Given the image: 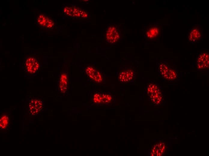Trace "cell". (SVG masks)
I'll use <instances>...</instances> for the list:
<instances>
[{
  "label": "cell",
  "mask_w": 209,
  "mask_h": 156,
  "mask_svg": "<svg viewBox=\"0 0 209 156\" xmlns=\"http://www.w3.org/2000/svg\"><path fill=\"white\" fill-rule=\"evenodd\" d=\"M145 92L151 104L160 106L163 104L164 94L158 83L152 82H147L146 85Z\"/></svg>",
  "instance_id": "cell-1"
},
{
  "label": "cell",
  "mask_w": 209,
  "mask_h": 156,
  "mask_svg": "<svg viewBox=\"0 0 209 156\" xmlns=\"http://www.w3.org/2000/svg\"><path fill=\"white\" fill-rule=\"evenodd\" d=\"M163 32V27L161 23H149L144 28V39L148 43L158 42L161 38Z\"/></svg>",
  "instance_id": "cell-2"
},
{
  "label": "cell",
  "mask_w": 209,
  "mask_h": 156,
  "mask_svg": "<svg viewBox=\"0 0 209 156\" xmlns=\"http://www.w3.org/2000/svg\"><path fill=\"white\" fill-rule=\"evenodd\" d=\"M63 11V14L69 18L86 20L89 18V12L77 5H65Z\"/></svg>",
  "instance_id": "cell-3"
},
{
  "label": "cell",
  "mask_w": 209,
  "mask_h": 156,
  "mask_svg": "<svg viewBox=\"0 0 209 156\" xmlns=\"http://www.w3.org/2000/svg\"><path fill=\"white\" fill-rule=\"evenodd\" d=\"M24 72L29 77L36 75L40 71L41 65L39 60L33 56L26 57L23 63Z\"/></svg>",
  "instance_id": "cell-4"
},
{
  "label": "cell",
  "mask_w": 209,
  "mask_h": 156,
  "mask_svg": "<svg viewBox=\"0 0 209 156\" xmlns=\"http://www.w3.org/2000/svg\"><path fill=\"white\" fill-rule=\"evenodd\" d=\"M121 37L120 30L118 26L113 23H110L105 29L104 40L110 44L117 43Z\"/></svg>",
  "instance_id": "cell-5"
},
{
  "label": "cell",
  "mask_w": 209,
  "mask_h": 156,
  "mask_svg": "<svg viewBox=\"0 0 209 156\" xmlns=\"http://www.w3.org/2000/svg\"><path fill=\"white\" fill-rule=\"evenodd\" d=\"M209 52L206 49H202L196 55L195 61L196 69L201 73L209 71Z\"/></svg>",
  "instance_id": "cell-6"
},
{
  "label": "cell",
  "mask_w": 209,
  "mask_h": 156,
  "mask_svg": "<svg viewBox=\"0 0 209 156\" xmlns=\"http://www.w3.org/2000/svg\"><path fill=\"white\" fill-rule=\"evenodd\" d=\"M188 42L192 44L203 40V27L201 24L193 25L188 29L186 36Z\"/></svg>",
  "instance_id": "cell-7"
},
{
  "label": "cell",
  "mask_w": 209,
  "mask_h": 156,
  "mask_svg": "<svg viewBox=\"0 0 209 156\" xmlns=\"http://www.w3.org/2000/svg\"><path fill=\"white\" fill-rule=\"evenodd\" d=\"M44 108V103L40 98L35 97L30 99L28 104V112L32 116H35L40 114Z\"/></svg>",
  "instance_id": "cell-8"
},
{
  "label": "cell",
  "mask_w": 209,
  "mask_h": 156,
  "mask_svg": "<svg viewBox=\"0 0 209 156\" xmlns=\"http://www.w3.org/2000/svg\"><path fill=\"white\" fill-rule=\"evenodd\" d=\"M135 75V70L134 68H123L118 71L117 78L121 83H129L134 80Z\"/></svg>",
  "instance_id": "cell-9"
},
{
  "label": "cell",
  "mask_w": 209,
  "mask_h": 156,
  "mask_svg": "<svg viewBox=\"0 0 209 156\" xmlns=\"http://www.w3.org/2000/svg\"><path fill=\"white\" fill-rule=\"evenodd\" d=\"M168 148L167 142L159 139L152 145L149 151L150 156H162L165 153Z\"/></svg>",
  "instance_id": "cell-10"
},
{
  "label": "cell",
  "mask_w": 209,
  "mask_h": 156,
  "mask_svg": "<svg viewBox=\"0 0 209 156\" xmlns=\"http://www.w3.org/2000/svg\"><path fill=\"white\" fill-rule=\"evenodd\" d=\"M179 70L177 65L170 62L167 71L162 79L168 82H174L178 81L180 78Z\"/></svg>",
  "instance_id": "cell-11"
},
{
  "label": "cell",
  "mask_w": 209,
  "mask_h": 156,
  "mask_svg": "<svg viewBox=\"0 0 209 156\" xmlns=\"http://www.w3.org/2000/svg\"><path fill=\"white\" fill-rule=\"evenodd\" d=\"M11 123L10 112L5 110L0 116V133H4L9 130Z\"/></svg>",
  "instance_id": "cell-12"
},
{
  "label": "cell",
  "mask_w": 209,
  "mask_h": 156,
  "mask_svg": "<svg viewBox=\"0 0 209 156\" xmlns=\"http://www.w3.org/2000/svg\"><path fill=\"white\" fill-rule=\"evenodd\" d=\"M68 76L65 73H61L59 77L58 82V88L60 92L65 93L67 90Z\"/></svg>",
  "instance_id": "cell-13"
},
{
  "label": "cell",
  "mask_w": 209,
  "mask_h": 156,
  "mask_svg": "<svg viewBox=\"0 0 209 156\" xmlns=\"http://www.w3.org/2000/svg\"><path fill=\"white\" fill-rule=\"evenodd\" d=\"M170 62L161 59L158 64V70L160 77L162 78L169 67Z\"/></svg>",
  "instance_id": "cell-14"
},
{
  "label": "cell",
  "mask_w": 209,
  "mask_h": 156,
  "mask_svg": "<svg viewBox=\"0 0 209 156\" xmlns=\"http://www.w3.org/2000/svg\"><path fill=\"white\" fill-rule=\"evenodd\" d=\"M50 16L46 14L42 13H39L36 18V21L38 25L40 27L45 28Z\"/></svg>",
  "instance_id": "cell-15"
},
{
  "label": "cell",
  "mask_w": 209,
  "mask_h": 156,
  "mask_svg": "<svg viewBox=\"0 0 209 156\" xmlns=\"http://www.w3.org/2000/svg\"><path fill=\"white\" fill-rule=\"evenodd\" d=\"M97 70L94 67L89 66L86 68L85 71L88 77L91 79L93 80Z\"/></svg>",
  "instance_id": "cell-16"
},
{
  "label": "cell",
  "mask_w": 209,
  "mask_h": 156,
  "mask_svg": "<svg viewBox=\"0 0 209 156\" xmlns=\"http://www.w3.org/2000/svg\"><path fill=\"white\" fill-rule=\"evenodd\" d=\"M101 104H108L112 100V97L109 94L102 93H101Z\"/></svg>",
  "instance_id": "cell-17"
},
{
  "label": "cell",
  "mask_w": 209,
  "mask_h": 156,
  "mask_svg": "<svg viewBox=\"0 0 209 156\" xmlns=\"http://www.w3.org/2000/svg\"><path fill=\"white\" fill-rule=\"evenodd\" d=\"M55 22L54 19L50 16L46 24L45 28L52 29L55 26Z\"/></svg>",
  "instance_id": "cell-18"
},
{
  "label": "cell",
  "mask_w": 209,
  "mask_h": 156,
  "mask_svg": "<svg viewBox=\"0 0 209 156\" xmlns=\"http://www.w3.org/2000/svg\"><path fill=\"white\" fill-rule=\"evenodd\" d=\"M93 100L95 104H101L102 100L101 93H96L93 96Z\"/></svg>",
  "instance_id": "cell-19"
},
{
  "label": "cell",
  "mask_w": 209,
  "mask_h": 156,
  "mask_svg": "<svg viewBox=\"0 0 209 156\" xmlns=\"http://www.w3.org/2000/svg\"><path fill=\"white\" fill-rule=\"evenodd\" d=\"M96 83H100L103 81V77L101 72L97 70L95 74L93 80Z\"/></svg>",
  "instance_id": "cell-20"
}]
</instances>
